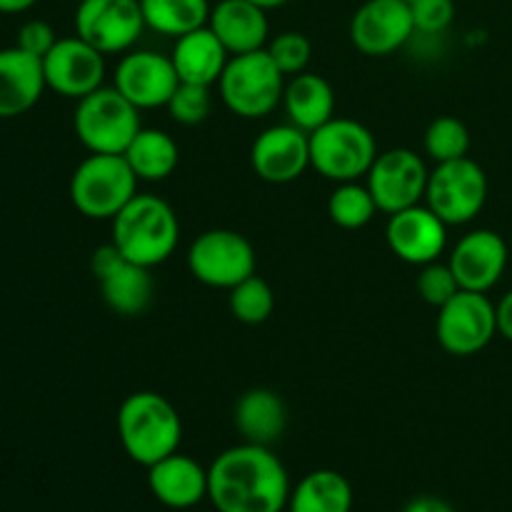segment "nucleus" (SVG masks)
Returning <instances> with one entry per match:
<instances>
[{"label": "nucleus", "instance_id": "f257e3e1", "mask_svg": "<svg viewBox=\"0 0 512 512\" xmlns=\"http://www.w3.org/2000/svg\"><path fill=\"white\" fill-rule=\"evenodd\" d=\"M208 500L218 512H283L290 500L288 470L265 445H235L208 468Z\"/></svg>", "mask_w": 512, "mask_h": 512}, {"label": "nucleus", "instance_id": "f03ea898", "mask_svg": "<svg viewBox=\"0 0 512 512\" xmlns=\"http://www.w3.org/2000/svg\"><path fill=\"white\" fill-rule=\"evenodd\" d=\"M118 440L133 463L155 465L158 460L178 453L183 440V420L165 395L138 390L120 403Z\"/></svg>", "mask_w": 512, "mask_h": 512}, {"label": "nucleus", "instance_id": "7ed1b4c3", "mask_svg": "<svg viewBox=\"0 0 512 512\" xmlns=\"http://www.w3.org/2000/svg\"><path fill=\"white\" fill-rule=\"evenodd\" d=\"M180 240V223L175 210L163 198L138 193L113 218L110 243L133 263L155 268L175 253Z\"/></svg>", "mask_w": 512, "mask_h": 512}, {"label": "nucleus", "instance_id": "20e7f679", "mask_svg": "<svg viewBox=\"0 0 512 512\" xmlns=\"http://www.w3.org/2000/svg\"><path fill=\"white\" fill-rule=\"evenodd\" d=\"M138 183L123 155L90 153L70 178V203L90 220H113L138 195Z\"/></svg>", "mask_w": 512, "mask_h": 512}, {"label": "nucleus", "instance_id": "39448f33", "mask_svg": "<svg viewBox=\"0 0 512 512\" xmlns=\"http://www.w3.org/2000/svg\"><path fill=\"white\" fill-rule=\"evenodd\" d=\"M225 108L245 120H258L283 103L285 75L268 55V50L230 55L218 80Z\"/></svg>", "mask_w": 512, "mask_h": 512}, {"label": "nucleus", "instance_id": "423d86ee", "mask_svg": "<svg viewBox=\"0 0 512 512\" xmlns=\"http://www.w3.org/2000/svg\"><path fill=\"white\" fill-rule=\"evenodd\" d=\"M73 128L90 153L123 155L140 133V108H135L118 88H98L78 100Z\"/></svg>", "mask_w": 512, "mask_h": 512}, {"label": "nucleus", "instance_id": "0eeeda50", "mask_svg": "<svg viewBox=\"0 0 512 512\" xmlns=\"http://www.w3.org/2000/svg\"><path fill=\"white\" fill-rule=\"evenodd\" d=\"M378 158L370 128L350 118H333L310 133V168L333 183H350L368 175Z\"/></svg>", "mask_w": 512, "mask_h": 512}, {"label": "nucleus", "instance_id": "6e6552de", "mask_svg": "<svg viewBox=\"0 0 512 512\" xmlns=\"http://www.w3.org/2000/svg\"><path fill=\"white\" fill-rule=\"evenodd\" d=\"M488 203V175L468 155L435 163L428 175L425 205L448 225H465Z\"/></svg>", "mask_w": 512, "mask_h": 512}, {"label": "nucleus", "instance_id": "1a4fd4ad", "mask_svg": "<svg viewBox=\"0 0 512 512\" xmlns=\"http://www.w3.org/2000/svg\"><path fill=\"white\" fill-rule=\"evenodd\" d=\"M435 335L445 353L468 358L480 353L498 335V313L488 293L458 290L443 308H438Z\"/></svg>", "mask_w": 512, "mask_h": 512}, {"label": "nucleus", "instance_id": "9d476101", "mask_svg": "<svg viewBox=\"0 0 512 512\" xmlns=\"http://www.w3.org/2000/svg\"><path fill=\"white\" fill-rule=\"evenodd\" d=\"M188 270L208 288L230 290L255 275V248L238 230H205L190 245Z\"/></svg>", "mask_w": 512, "mask_h": 512}, {"label": "nucleus", "instance_id": "9b49d317", "mask_svg": "<svg viewBox=\"0 0 512 512\" xmlns=\"http://www.w3.org/2000/svg\"><path fill=\"white\" fill-rule=\"evenodd\" d=\"M90 273L100 283L103 300L115 315L135 318L150 308L155 295V283L150 268L125 258L113 243L100 245L90 255Z\"/></svg>", "mask_w": 512, "mask_h": 512}, {"label": "nucleus", "instance_id": "f8f14e48", "mask_svg": "<svg viewBox=\"0 0 512 512\" xmlns=\"http://www.w3.org/2000/svg\"><path fill=\"white\" fill-rule=\"evenodd\" d=\"M430 170L425 160L410 148H393L378 153L373 168L365 175V185L373 193L380 213H400L423 203Z\"/></svg>", "mask_w": 512, "mask_h": 512}, {"label": "nucleus", "instance_id": "ddd939ff", "mask_svg": "<svg viewBox=\"0 0 512 512\" xmlns=\"http://www.w3.org/2000/svg\"><path fill=\"white\" fill-rule=\"evenodd\" d=\"M145 30L140 0H80L75 35L103 55L128 53Z\"/></svg>", "mask_w": 512, "mask_h": 512}, {"label": "nucleus", "instance_id": "4468645a", "mask_svg": "<svg viewBox=\"0 0 512 512\" xmlns=\"http://www.w3.org/2000/svg\"><path fill=\"white\" fill-rule=\"evenodd\" d=\"M413 33V13L405 0H365L350 18V43L370 58L398 53Z\"/></svg>", "mask_w": 512, "mask_h": 512}, {"label": "nucleus", "instance_id": "2eb2a0df", "mask_svg": "<svg viewBox=\"0 0 512 512\" xmlns=\"http://www.w3.org/2000/svg\"><path fill=\"white\" fill-rule=\"evenodd\" d=\"M45 85L63 98L80 100L103 88L105 55L78 35L58 38L43 58Z\"/></svg>", "mask_w": 512, "mask_h": 512}, {"label": "nucleus", "instance_id": "dca6fc26", "mask_svg": "<svg viewBox=\"0 0 512 512\" xmlns=\"http://www.w3.org/2000/svg\"><path fill=\"white\" fill-rule=\"evenodd\" d=\"M115 88L140 110L165 108L180 85L170 55L155 50H128L115 68Z\"/></svg>", "mask_w": 512, "mask_h": 512}, {"label": "nucleus", "instance_id": "f3484780", "mask_svg": "<svg viewBox=\"0 0 512 512\" xmlns=\"http://www.w3.org/2000/svg\"><path fill=\"white\" fill-rule=\"evenodd\" d=\"M250 165L265 183L288 185L310 168V133L293 123L270 125L250 148Z\"/></svg>", "mask_w": 512, "mask_h": 512}, {"label": "nucleus", "instance_id": "a211bd4d", "mask_svg": "<svg viewBox=\"0 0 512 512\" xmlns=\"http://www.w3.org/2000/svg\"><path fill=\"white\" fill-rule=\"evenodd\" d=\"M508 243L495 230L478 228L455 243L450 250V268L458 278L460 290L488 293L503 278L508 268Z\"/></svg>", "mask_w": 512, "mask_h": 512}, {"label": "nucleus", "instance_id": "6ab92c4d", "mask_svg": "<svg viewBox=\"0 0 512 512\" xmlns=\"http://www.w3.org/2000/svg\"><path fill=\"white\" fill-rule=\"evenodd\" d=\"M385 240L403 263L428 265L440 260L448 245V223L440 220L428 205L418 203L390 215Z\"/></svg>", "mask_w": 512, "mask_h": 512}, {"label": "nucleus", "instance_id": "aec40b11", "mask_svg": "<svg viewBox=\"0 0 512 512\" xmlns=\"http://www.w3.org/2000/svg\"><path fill=\"white\" fill-rule=\"evenodd\" d=\"M45 88L43 60L18 45L0 50V118H18L33 110Z\"/></svg>", "mask_w": 512, "mask_h": 512}, {"label": "nucleus", "instance_id": "412c9836", "mask_svg": "<svg viewBox=\"0 0 512 512\" xmlns=\"http://www.w3.org/2000/svg\"><path fill=\"white\" fill-rule=\"evenodd\" d=\"M148 488L165 508H195L200 500L208 498V470L190 455L173 453L150 465Z\"/></svg>", "mask_w": 512, "mask_h": 512}, {"label": "nucleus", "instance_id": "4be33fe9", "mask_svg": "<svg viewBox=\"0 0 512 512\" xmlns=\"http://www.w3.org/2000/svg\"><path fill=\"white\" fill-rule=\"evenodd\" d=\"M208 28L218 35L230 55L253 53L268 45V10L250 0H218L210 8Z\"/></svg>", "mask_w": 512, "mask_h": 512}, {"label": "nucleus", "instance_id": "5701e85b", "mask_svg": "<svg viewBox=\"0 0 512 512\" xmlns=\"http://www.w3.org/2000/svg\"><path fill=\"white\" fill-rule=\"evenodd\" d=\"M170 60H173L178 78L183 83L213 85L223 75L230 53L220 43L218 35L208 25H203V28L190 30V33L175 38Z\"/></svg>", "mask_w": 512, "mask_h": 512}, {"label": "nucleus", "instance_id": "b1692460", "mask_svg": "<svg viewBox=\"0 0 512 512\" xmlns=\"http://www.w3.org/2000/svg\"><path fill=\"white\" fill-rule=\"evenodd\" d=\"M288 425L283 398L270 388H250L235 403V428L245 443L270 445L280 440Z\"/></svg>", "mask_w": 512, "mask_h": 512}, {"label": "nucleus", "instance_id": "393cba45", "mask_svg": "<svg viewBox=\"0 0 512 512\" xmlns=\"http://www.w3.org/2000/svg\"><path fill=\"white\" fill-rule=\"evenodd\" d=\"M283 108L288 123L295 128L313 133L320 125L335 118V93L333 85L318 73H298L285 83Z\"/></svg>", "mask_w": 512, "mask_h": 512}, {"label": "nucleus", "instance_id": "a878e982", "mask_svg": "<svg viewBox=\"0 0 512 512\" xmlns=\"http://www.w3.org/2000/svg\"><path fill=\"white\" fill-rule=\"evenodd\" d=\"M353 488L338 470H313L290 490V512H350Z\"/></svg>", "mask_w": 512, "mask_h": 512}, {"label": "nucleus", "instance_id": "bb28decb", "mask_svg": "<svg viewBox=\"0 0 512 512\" xmlns=\"http://www.w3.org/2000/svg\"><path fill=\"white\" fill-rule=\"evenodd\" d=\"M138 180L158 183V180L170 178L180 163V148L165 130L158 128H140L133 143L123 153Z\"/></svg>", "mask_w": 512, "mask_h": 512}, {"label": "nucleus", "instance_id": "cd10ccee", "mask_svg": "<svg viewBox=\"0 0 512 512\" xmlns=\"http://www.w3.org/2000/svg\"><path fill=\"white\" fill-rule=\"evenodd\" d=\"M210 8L213 5L208 0H140L145 28L168 38H180L208 25Z\"/></svg>", "mask_w": 512, "mask_h": 512}, {"label": "nucleus", "instance_id": "c85d7f7f", "mask_svg": "<svg viewBox=\"0 0 512 512\" xmlns=\"http://www.w3.org/2000/svg\"><path fill=\"white\" fill-rule=\"evenodd\" d=\"M378 213L373 193L368 185L350 180V183H338V188L328 198V215L335 225L345 230H360L370 223Z\"/></svg>", "mask_w": 512, "mask_h": 512}, {"label": "nucleus", "instance_id": "c756f323", "mask_svg": "<svg viewBox=\"0 0 512 512\" xmlns=\"http://www.w3.org/2000/svg\"><path fill=\"white\" fill-rule=\"evenodd\" d=\"M228 305L235 320H240V323L245 325H260L273 315L275 293L263 278L250 275V278H245L243 283L230 288Z\"/></svg>", "mask_w": 512, "mask_h": 512}, {"label": "nucleus", "instance_id": "7c9ffc66", "mask_svg": "<svg viewBox=\"0 0 512 512\" xmlns=\"http://www.w3.org/2000/svg\"><path fill=\"white\" fill-rule=\"evenodd\" d=\"M423 145L428 158H433L435 163H448V160L465 158L470 150V130L465 128L463 120L443 115V118H435L428 125Z\"/></svg>", "mask_w": 512, "mask_h": 512}, {"label": "nucleus", "instance_id": "2f4dec72", "mask_svg": "<svg viewBox=\"0 0 512 512\" xmlns=\"http://www.w3.org/2000/svg\"><path fill=\"white\" fill-rule=\"evenodd\" d=\"M265 50H268V55L285 78L305 73L310 55H313V45H310L308 35L298 33V30H285V33L275 35L273 40H268Z\"/></svg>", "mask_w": 512, "mask_h": 512}, {"label": "nucleus", "instance_id": "473e14b6", "mask_svg": "<svg viewBox=\"0 0 512 512\" xmlns=\"http://www.w3.org/2000/svg\"><path fill=\"white\" fill-rule=\"evenodd\" d=\"M168 113L175 123L180 125H200L208 120L210 108H213V98H210V85L198 83H183L175 88V93L168 100Z\"/></svg>", "mask_w": 512, "mask_h": 512}, {"label": "nucleus", "instance_id": "72a5a7b5", "mask_svg": "<svg viewBox=\"0 0 512 512\" xmlns=\"http://www.w3.org/2000/svg\"><path fill=\"white\" fill-rule=\"evenodd\" d=\"M458 290H460L458 278H455L450 263L433 260V263L428 265H420L418 293L428 305H433V308H443V305L448 303Z\"/></svg>", "mask_w": 512, "mask_h": 512}, {"label": "nucleus", "instance_id": "f704fd0d", "mask_svg": "<svg viewBox=\"0 0 512 512\" xmlns=\"http://www.w3.org/2000/svg\"><path fill=\"white\" fill-rule=\"evenodd\" d=\"M413 23L418 33L443 35L455 20V3L453 0H415L410 3Z\"/></svg>", "mask_w": 512, "mask_h": 512}, {"label": "nucleus", "instance_id": "c9c22d12", "mask_svg": "<svg viewBox=\"0 0 512 512\" xmlns=\"http://www.w3.org/2000/svg\"><path fill=\"white\" fill-rule=\"evenodd\" d=\"M55 43H58V35H55L53 25L45 23V20L40 18H33L28 20V23L20 25L18 40H15L18 48H23L25 53L35 55V58L40 60L50 53V48H53Z\"/></svg>", "mask_w": 512, "mask_h": 512}, {"label": "nucleus", "instance_id": "e433bc0d", "mask_svg": "<svg viewBox=\"0 0 512 512\" xmlns=\"http://www.w3.org/2000/svg\"><path fill=\"white\" fill-rule=\"evenodd\" d=\"M495 313H498V335L512 343V290L500 298V303L495 305Z\"/></svg>", "mask_w": 512, "mask_h": 512}, {"label": "nucleus", "instance_id": "4c0bfd02", "mask_svg": "<svg viewBox=\"0 0 512 512\" xmlns=\"http://www.w3.org/2000/svg\"><path fill=\"white\" fill-rule=\"evenodd\" d=\"M403 512H455V510L453 505L445 503V500L433 498V495H423V498L410 500Z\"/></svg>", "mask_w": 512, "mask_h": 512}, {"label": "nucleus", "instance_id": "58836bf2", "mask_svg": "<svg viewBox=\"0 0 512 512\" xmlns=\"http://www.w3.org/2000/svg\"><path fill=\"white\" fill-rule=\"evenodd\" d=\"M38 0H0V13L3 15H18L30 10Z\"/></svg>", "mask_w": 512, "mask_h": 512}, {"label": "nucleus", "instance_id": "ea45409f", "mask_svg": "<svg viewBox=\"0 0 512 512\" xmlns=\"http://www.w3.org/2000/svg\"><path fill=\"white\" fill-rule=\"evenodd\" d=\"M250 3H255L258 8H263V10H275V8H283L288 0H250Z\"/></svg>", "mask_w": 512, "mask_h": 512}, {"label": "nucleus", "instance_id": "a19ab883", "mask_svg": "<svg viewBox=\"0 0 512 512\" xmlns=\"http://www.w3.org/2000/svg\"><path fill=\"white\" fill-rule=\"evenodd\" d=\"M405 3H415V0H405Z\"/></svg>", "mask_w": 512, "mask_h": 512}, {"label": "nucleus", "instance_id": "79ce46f5", "mask_svg": "<svg viewBox=\"0 0 512 512\" xmlns=\"http://www.w3.org/2000/svg\"><path fill=\"white\" fill-rule=\"evenodd\" d=\"M0 15H3V13H0Z\"/></svg>", "mask_w": 512, "mask_h": 512}]
</instances>
